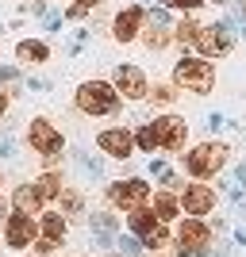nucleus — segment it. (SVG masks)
Here are the masks:
<instances>
[{
  "mask_svg": "<svg viewBox=\"0 0 246 257\" xmlns=\"http://www.w3.org/2000/svg\"><path fill=\"white\" fill-rule=\"evenodd\" d=\"M77 107L85 115H116L119 111V88L108 81H85L77 88Z\"/></svg>",
  "mask_w": 246,
  "mask_h": 257,
  "instance_id": "1",
  "label": "nucleus"
},
{
  "mask_svg": "<svg viewBox=\"0 0 246 257\" xmlns=\"http://www.w3.org/2000/svg\"><path fill=\"white\" fill-rule=\"evenodd\" d=\"M173 81L181 88H189V92H196V96H204V92H212V85H215V69H212V62L185 54L181 62L173 65Z\"/></svg>",
  "mask_w": 246,
  "mask_h": 257,
  "instance_id": "2",
  "label": "nucleus"
},
{
  "mask_svg": "<svg viewBox=\"0 0 246 257\" xmlns=\"http://www.w3.org/2000/svg\"><path fill=\"white\" fill-rule=\"evenodd\" d=\"M227 165V146L223 142H200L193 154H185V169L193 177H215V173Z\"/></svg>",
  "mask_w": 246,
  "mask_h": 257,
  "instance_id": "3",
  "label": "nucleus"
},
{
  "mask_svg": "<svg viewBox=\"0 0 246 257\" xmlns=\"http://www.w3.org/2000/svg\"><path fill=\"white\" fill-rule=\"evenodd\" d=\"M127 223H131V230H135V234H139V238L146 242L150 249H161L166 242H170V230H166V223L158 219V211H146V207H135Z\"/></svg>",
  "mask_w": 246,
  "mask_h": 257,
  "instance_id": "4",
  "label": "nucleus"
},
{
  "mask_svg": "<svg viewBox=\"0 0 246 257\" xmlns=\"http://www.w3.org/2000/svg\"><path fill=\"white\" fill-rule=\"evenodd\" d=\"M27 142H31V150L43 154V158H58V154H62V131L54 127L50 119H31V123H27Z\"/></svg>",
  "mask_w": 246,
  "mask_h": 257,
  "instance_id": "5",
  "label": "nucleus"
},
{
  "mask_svg": "<svg viewBox=\"0 0 246 257\" xmlns=\"http://www.w3.org/2000/svg\"><path fill=\"white\" fill-rule=\"evenodd\" d=\"M231 46H235V39H231V27H227V23H212V27H200V31H196V50H200L204 58H223V54H231Z\"/></svg>",
  "mask_w": 246,
  "mask_h": 257,
  "instance_id": "6",
  "label": "nucleus"
},
{
  "mask_svg": "<svg viewBox=\"0 0 246 257\" xmlns=\"http://www.w3.org/2000/svg\"><path fill=\"white\" fill-rule=\"evenodd\" d=\"M146 196H150V184L139 181V177H131V181H116L112 188H108V200L116 207H123V211H135V207L146 204Z\"/></svg>",
  "mask_w": 246,
  "mask_h": 257,
  "instance_id": "7",
  "label": "nucleus"
},
{
  "mask_svg": "<svg viewBox=\"0 0 246 257\" xmlns=\"http://www.w3.org/2000/svg\"><path fill=\"white\" fill-rule=\"evenodd\" d=\"M154 135H158L161 150H181L185 139H189V123L181 115H161V119H154Z\"/></svg>",
  "mask_w": 246,
  "mask_h": 257,
  "instance_id": "8",
  "label": "nucleus"
},
{
  "mask_svg": "<svg viewBox=\"0 0 246 257\" xmlns=\"http://www.w3.org/2000/svg\"><path fill=\"white\" fill-rule=\"evenodd\" d=\"M35 234H39V226H35V219H31V215L16 211V215H8V219H4V242H8L12 249L31 246V242H35Z\"/></svg>",
  "mask_w": 246,
  "mask_h": 257,
  "instance_id": "9",
  "label": "nucleus"
},
{
  "mask_svg": "<svg viewBox=\"0 0 246 257\" xmlns=\"http://www.w3.org/2000/svg\"><path fill=\"white\" fill-rule=\"evenodd\" d=\"M112 85H116L127 100H142V96L150 92V88H146V73H142L139 65H116V73H112Z\"/></svg>",
  "mask_w": 246,
  "mask_h": 257,
  "instance_id": "10",
  "label": "nucleus"
},
{
  "mask_svg": "<svg viewBox=\"0 0 246 257\" xmlns=\"http://www.w3.org/2000/svg\"><path fill=\"white\" fill-rule=\"evenodd\" d=\"M97 146L108 154V158H131V150H135V135L131 131H123V127H108V131H100L97 135Z\"/></svg>",
  "mask_w": 246,
  "mask_h": 257,
  "instance_id": "11",
  "label": "nucleus"
},
{
  "mask_svg": "<svg viewBox=\"0 0 246 257\" xmlns=\"http://www.w3.org/2000/svg\"><path fill=\"white\" fill-rule=\"evenodd\" d=\"M177 242L185 249H193L196 257H208V246H212V230L200 223V219H185L181 230H177Z\"/></svg>",
  "mask_w": 246,
  "mask_h": 257,
  "instance_id": "12",
  "label": "nucleus"
},
{
  "mask_svg": "<svg viewBox=\"0 0 246 257\" xmlns=\"http://www.w3.org/2000/svg\"><path fill=\"white\" fill-rule=\"evenodd\" d=\"M142 20H146V12H142V4H131V8H123L116 16V43H131L135 35H139V27H142Z\"/></svg>",
  "mask_w": 246,
  "mask_h": 257,
  "instance_id": "13",
  "label": "nucleus"
},
{
  "mask_svg": "<svg viewBox=\"0 0 246 257\" xmlns=\"http://www.w3.org/2000/svg\"><path fill=\"white\" fill-rule=\"evenodd\" d=\"M181 207H185V215H208L215 207V192L208 188V184H189Z\"/></svg>",
  "mask_w": 246,
  "mask_h": 257,
  "instance_id": "14",
  "label": "nucleus"
},
{
  "mask_svg": "<svg viewBox=\"0 0 246 257\" xmlns=\"http://www.w3.org/2000/svg\"><path fill=\"white\" fill-rule=\"evenodd\" d=\"M12 200H16V211H23V215H35L39 207L46 204V196H43V188H39V184H20Z\"/></svg>",
  "mask_w": 246,
  "mask_h": 257,
  "instance_id": "15",
  "label": "nucleus"
},
{
  "mask_svg": "<svg viewBox=\"0 0 246 257\" xmlns=\"http://www.w3.org/2000/svg\"><path fill=\"white\" fill-rule=\"evenodd\" d=\"M16 58L27 65H39V62H50V46L39 43V39H23L20 46H16Z\"/></svg>",
  "mask_w": 246,
  "mask_h": 257,
  "instance_id": "16",
  "label": "nucleus"
},
{
  "mask_svg": "<svg viewBox=\"0 0 246 257\" xmlns=\"http://www.w3.org/2000/svg\"><path fill=\"white\" fill-rule=\"evenodd\" d=\"M89 223H93V230H97V242H100V246H112V234H116V215H93Z\"/></svg>",
  "mask_w": 246,
  "mask_h": 257,
  "instance_id": "17",
  "label": "nucleus"
},
{
  "mask_svg": "<svg viewBox=\"0 0 246 257\" xmlns=\"http://www.w3.org/2000/svg\"><path fill=\"white\" fill-rule=\"evenodd\" d=\"M43 238L54 242V246H62V238H65V219L62 215H46L43 219Z\"/></svg>",
  "mask_w": 246,
  "mask_h": 257,
  "instance_id": "18",
  "label": "nucleus"
},
{
  "mask_svg": "<svg viewBox=\"0 0 246 257\" xmlns=\"http://www.w3.org/2000/svg\"><path fill=\"white\" fill-rule=\"evenodd\" d=\"M154 211H158V219H161V223H170L173 215L181 211V204H177V200H173L170 192H161V196H154Z\"/></svg>",
  "mask_w": 246,
  "mask_h": 257,
  "instance_id": "19",
  "label": "nucleus"
},
{
  "mask_svg": "<svg viewBox=\"0 0 246 257\" xmlns=\"http://www.w3.org/2000/svg\"><path fill=\"white\" fill-rule=\"evenodd\" d=\"M39 188H43V196L46 200H54V196H62V177H58V173H43V177H39Z\"/></svg>",
  "mask_w": 246,
  "mask_h": 257,
  "instance_id": "20",
  "label": "nucleus"
},
{
  "mask_svg": "<svg viewBox=\"0 0 246 257\" xmlns=\"http://www.w3.org/2000/svg\"><path fill=\"white\" fill-rule=\"evenodd\" d=\"M135 146H142V150H158V135H154V123H146V127L135 131Z\"/></svg>",
  "mask_w": 246,
  "mask_h": 257,
  "instance_id": "21",
  "label": "nucleus"
},
{
  "mask_svg": "<svg viewBox=\"0 0 246 257\" xmlns=\"http://www.w3.org/2000/svg\"><path fill=\"white\" fill-rule=\"evenodd\" d=\"M166 43H170L166 27H161V23H150V31H146V46H150V50H161Z\"/></svg>",
  "mask_w": 246,
  "mask_h": 257,
  "instance_id": "22",
  "label": "nucleus"
},
{
  "mask_svg": "<svg viewBox=\"0 0 246 257\" xmlns=\"http://www.w3.org/2000/svg\"><path fill=\"white\" fill-rule=\"evenodd\" d=\"M196 31H200V27H196L193 20H181V23H177V35H173V39H177V43H196Z\"/></svg>",
  "mask_w": 246,
  "mask_h": 257,
  "instance_id": "23",
  "label": "nucleus"
},
{
  "mask_svg": "<svg viewBox=\"0 0 246 257\" xmlns=\"http://www.w3.org/2000/svg\"><path fill=\"white\" fill-rule=\"evenodd\" d=\"M77 161H81V169H85V173H93V177H100V173H104V165H100V158H89V154H81V158H77Z\"/></svg>",
  "mask_w": 246,
  "mask_h": 257,
  "instance_id": "24",
  "label": "nucleus"
},
{
  "mask_svg": "<svg viewBox=\"0 0 246 257\" xmlns=\"http://www.w3.org/2000/svg\"><path fill=\"white\" fill-rule=\"evenodd\" d=\"M97 4H100V0H77L73 8H69V20H81V16H85L89 8H97Z\"/></svg>",
  "mask_w": 246,
  "mask_h": 257,
  "instance_id": "25",
  "label": "nucleus"
},
{
  "mask_svg": "<svg viewBox=\"0 0 246 257\" xmlns=\"http://www.w3.org/2000/svg\"><path fill=\"white\" fill-rule=\"evenodd\" d=\"M116 246L123 249V253H127V257H139V253H142V246H139V242H135V238H119Z\"/></svg>",
  "mask_w": 246,
  "mask_h": 257,
  "instance_id": "26",
  "label": "nucleus"
},
{
  "mask_svg": "<svg viewBox=\"0 0 246 257\" xmlns=\"http://www.w3.org/2000/svg\"><path fill=\"white\" fill-rule=\"evenodd\" d=\"M204 0H161V8H185V12H193V8H200Z\"/></svg>",
  "mask_w": 246,
  "mask_h": 257,
  "instance_id": "27",
  "label": "nucleus"
},
{
  "mask_svg": "<svg viewBox=\"0 0 246 257\" xmlns=\"http://www.w3.org/2000/svg\"><path fill=\"white\" fill-rule=\"evenodd\" d=\"M150 23H161V27H170V12H166V8H154V12H150Z\"/></svg>",
  "mask_w": 246,
  "mask_h": 257,
  "instance_id": "28",
  "label": "nucleus"
},
{
  "mask_svg": "<svg viewBox=\"0 0 246 257\" xmlns=\"http://www.w3.org/2000/svg\"><path fill=\"white\" fill-rule=\"evenodd\" d=\"M62 204H65V211H77V207H81V196H77V192H65Z\"/></svg>",
  "mask_w": 246,
  "mask_h": 257,
  "instance_id": "29",
  "label": "nucleus"
},
{
  "mask_svg": "<svg viewBox=\"0 0 246 257\" xmlns=\"http://www.w3.org/2000/svg\"><path fill=\"white\" fill-rule=\"evenodd\" d=\"M154 100H158V104H170V100H173V88H166V85L154 88Z\"/></svg>",
  "mask_w": 246,
  "mask_h": 257,
  "instance_id": "30",
  "label": "nucleus"
},
{
  "mask_svg": "<svg viewBox=\"0 0 246 257\" xmlns=\"http://www.w3.org/2000/svg\"><path fill=\"white\" fill-rule=\"evenodd\" d=\"M54 249H58V246H54V242H46V238H39V242H35V253H39V257H43V253H54Z\"/></svg>",
  "mask_w": 246,
  "mask_h": 257,
  "instance_id": "31",
  "label": "nucleus"
},
{
  "mask_svg": "<svg viewBox=\"0 0 246 257\" xmlns=\"http://www.w3.org/2000/svg\"><path fill=\"white\" fill-rule=\"evenodd\" d=\"M16 77H20V69H12V65H4V69H0V81H4V85H12Z\"/></svg>",
  "mask_w": 246,
  "mask_h": 257,
  "instance_id": "32",
  "label": "nucleus"
},
{
  "mask_svg": "<svg viewBox=\"0 0 246 257\" xmlns=\"http://www.w3.org/2000/svg\"><path fill=\"white\" fill-rule=\"evenodd\" d=\"M208 127L219 131V127H227V119H223V115H208Z\"/></svg>",
  "mask_w": 246,
  "mask_h": 257,
  "instance_id": "33",
  "label": "nucleus"
},
{
  "mask_svg": "<svg viewBox=\"0 0 246 257\" xmlns=\"http://www.w3.org/2000/svg\"><path fill=\"white\" fill-rule=\"evenodd\" d=\"M235 177H238V181L246 184V165H238V173H235Z\"/></svg>",
  "mask_w": 246,
  "mask_h": 257,
  "instance_id": "34",
  "label": "nucleus"
},
{
  "mask_svg": "<svg viewBox=\"0 0 246 257\" xmlns=\"http://www.w3.org/2000/svg\"><path fill=\"white\" fill-rule=\"evenodd\" d=\"M4 111H8V96H0V115H4Z\"/></svg>",
  "mask_w": 246,
  "mask_h": 257,
  "instance_id": "35",
  "label": "nucleus"
},
{
  "mask_svg": "<svg viewBox=\"0 0 246 257\" xmlns=\"http://www.w3.org/2000/svg\"><path fill=\"white\" fill-rule=\"evenodd\" d=\"M0 184H4V177H0Z\"/></svg>",
  "mask_w": 246,
  "mask_h": 257,
  "instance_id": "36",
  "label": "nucleus"
}]
</instances>
